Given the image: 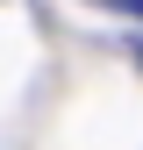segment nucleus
Segmentation results:
<instances>
[{"label":"nucleus","mask_w":143,"mask_h":150,"mask_svg":"<svg viewBox=\"0 0 143 150\" xmlns=\"http://www.w3.org/2000/svg\"><path fill=\"white\" fill-rule=\"evenodd\" d=\"M100 7H122V14H143V0H100Z\"/></svg>","instance_id":"nucleus-1"}]
</instances>
